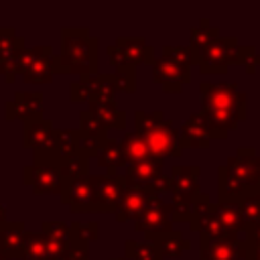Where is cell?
<instances>
[{"label": "cell", "instance_id": "cell-25", "mask_svg": "<svg viewBox=\"0 0 260 260\" xmlns=\"http://www.w3.org/2000/svg\"><path fill=\"white\" fill-rule=\"evenodd\" d=\"M215 213H217V217H219L225 234L230 238L240 240V234L244 232V219H242V213H240L238 203H232V201H215Z\"/></svg>", "mask_w": 260, "mask_h": 260}, {"label": "cell", "instance_id": "cell-13", "mask_svg": "<svg viewBox=\"0 0 260 260\" xmlns=\"http://www.w3.org/2000/svg\"><path fill=\"white\" fill-rule=\"evenodd\" d=\"M24 183L32 187L35 193H51V195H61L63 179L59 171L51 165H28L22 171Z\"/></svg>", "mask_w": 260, "mask_h": 260}, {"label": "cell", "instance_id": "cell-11", "mask_svg": "<svg viewBox=\"0 0 260 260\" xmlns=\"http://www.w3.org/2000/svg\"><path fill=\"white\" fill-rule=\"evenodd\" d=\"M225 169L236 175L246 187H256L260 181V154L252 146H240L232 156H228Z\"/></svg>", "mask_w": 260, "mask_h": 260}, {"label": "cell", "instance_id": "cell-39", "mask_svg": "<svg viewBox=\"0 0 260 260\" xmlns=\"http://www.w3.org/2000/svg\"><path fill=\"white\" fill-rule=\"evenodd\" d=\"M238 65H244L246 73H248V75H254L256 69L260 67V53H256V47H252V45L242 47V45H240Z\"/></svg>", "mask_w": 260, "mask_h": 260}, {"label": "cell", "instance_id": "cell-9", "mask_svg": "<svg viewBox=\"0 0 260 260\" xmlns=\"http://www.w3.org/2000/svg\"><path fill=\"white\" fill-rule=\"evenodd\" d=\"M93 189V211L95 213H114L122 193L126 189L124 175H89Z\"/></svg>", "mask_w": 260, "mask_h": 260}, {"label": "cell", "instance_id": "cell-8", "mask_svg": "<svg viewBox=\"0 0 260 260\" xmlns=\"http://www.w3.org/2000/svg\"><path fill=\"white\" fill-rule=\"evenodd\" d=\"M118 93L114 73H93L69 85L71 102H110Z\"/></svg>", "mask_w": 260, "mask_h": 260}, {"label": "cell", "instance_id": "cell-21", "mask_svg": "<svg viewBox=\"0 0 260 260\" xmlns=\"http://www.w3.org/2000/svg\"><path fill=\"white\" fill-rule=\"evenodd\" d=\"M144 236H146V242H150L162 258L181 256L183 252H187L191 248V242L185 240L181 236V232H177V230L162 232V234H144Z\"/></svg>", "mask_w": 260, "mask_h": 260}, {"label": "cell", "instance_id": "cell-20", "mask_svg": "<svg viewBox=\"0 0 260 260\" xmlns=\"http://www.w3.org/2000/svg\"><path fill=\"white\" fill-rule=\"evenodd\" d=\"M162 173V160L160 158H148V160H138V162H132L126 167L124 171V179H126V185H132V187H144L148 189Z\"/></svg>", "mask_w": 260, "mask_h": 260}, {"label": "cell", "instance_id": "cell-45", "mask_svg": "<svg viewBox=\"0 0 260 260\" xmlns=\"http://www.w3.org/2000/svg\"><path fill=\"white\" fill-rule=\"evenodd\" d=\"M110 260H124V258H110Z\"/></svg>", "mask_w": 260, "mask_h": 260}, {"label": "cell", "instance_id": "cell-41", "mask_svg": "<svg viewBox=\"0 0 260 260\" xmlns=\"http://www.w3.org/2000/svg\"><path fill=\"white\" fill-rule=\"evenodd\" d=\"M18 53L8 55V57H0V75H4V79L8 83H12L16 79V75H18V65H16V55Z\"/></svg>", "mask_w": 260, "mask_h": 260}, {"label": "cell", "instance_id": "cell-23", "mask_svg": "<svg viewBox=\"0 0 260 260\" xmlns=\"http://www.w3.org/2000/svg\"><path fill=\"white\" fill-rule=\"evenodd\" d=\"M199 114L203 116L207 130L211 134V138H225L230 130H236V126L240 124L238 116L232 112H223V110H209V108H201Z\"/></svg>", "mask_w": 260, "mask_h": 260}, {"label": "cell", "instance_id": "cell-27", "mask_svg": "<svg viewBox=\"0 0 260 260\" xmlns=\"http://www.w3.org/2000/svg\"><path fill=\"white\" fill-rule=\"evenodd\" d=\"M120 146H122V154H124L126 167L132 165V162H138V160L154 158V156L150 154L148 146L144 144V140H142L136 132H126L124 138L120 140Z\"/></svg>", "mask_w": 260, "mask_h": 260}, {"label": "cell", "instance_id": "cell-29", "mask_svg": "<svg viewBox=\"0 0 260 260\" xmlns=\"http://www.w3.org/2000/svg\"><path fill=\"white\" fill-rule=\"evenodd\" d=\"M22 260H51L49 238L43 232H26L22 244Z\"/></svg>", "mask_w": 260, "mask_h": 260}, {"label": "cell", "instance_id": "cell-3", "mask_svg": "<svg viewBox=\"0 0 260 260\" xmlns=\"http://www.w3.org/2000/svg\"><path fill=\"white\" fill-rule=\"evenodd\" d=\"M191 47H162V55L152 61V79L167 93H179L191 81Z\"/></svg>", "mask_w": 260, "mask_h": 260}, {"label": "cell", "instance_id": "cell-17", "mask_svg": "<svg viewBox=\"0 0 260 260\" xmlns=\"http://www.w3.org/2000/svg\"><path fill=\"white\" fill-rule=\"evenodd\" d=\"M152 199V193L144 187H132V185H126L124 193H122V199L118 201L116 205V221L120 223H126V221H134L148 205V201Z\"/></svg>", "mask_w": 260, "mask_h": 260}, {"label": "cell", "instance_id": "cell-44", "mask_svg": "<svg viewBox=\"0 0 260 260\" xmlns=\"http://www.w3.org/2000/svg\"><path fill=\"white\" fill-rule=\"evenodd\" d=\"M0 260H6V256H4V252L0 250Z\"/></svg>", "mask_w": 260, "mask_h": 260}, {"label": "cell", "instance_id": "cell-18", "mask_svg": "<svg viewBox=\"0 0 260 260\" xmlns=\"http://www.w3.org/2000/svg\"><path fill=\"white\" fill-rule=\"evenodd\" d=\"M199 165H175L171 169V195L175 197H197L199 191Z\"/></svg>", "mask_w": 260, "mask_h": 260}, {"label": "cell", "instance_id": "cell-14", "mask_svg": "<svg viewBox=\"0 0 260 260\" xmlns=\"http://www.w3.org/2000/svg\"><path fill=\"white\" fill-rule=\"evenodd\" d=\"M8 120H22L24 124L30 120L43 118V93L41 91H16L14 100L6 104Z\"/></svg>", "mask_w": 260, "mask_h": 260}, {"label": "cell", "instance_id": "cell-4", "mask_svg": "<svg viewBox=\"0 0 260 260\" xmlns=\"http://www.w3.org/2000/svg\"><path fill=\"white\" fill-rule=\"evenodd\" d=\"M199 98H201V108L232 112L238 116L240 122L248 118L246 93L240 91L236 83H201Z\"/></svg>", "mask_w": 260, "mask_h": 260}, {"label": "cell", "instance_id": "cell-1", "mask_svg": "<svg viewBox=\"0 0 260 260\" xmlns=\"http://www.w3.org/2000/svg\"><path fill=\"white\" fill-rule=\"evenodd\" d=\"M100 41L89 35L87 28H63L61 30V53L53 57L55 73H77L81 77L98 73Z\"/></svg>", "mask_w": 260, "mask_h": 260}, {"label": "cell", "instance_id": "cell-12", "mask_svg": "<svg viewBox=\"0 0 260 260\" xmlns=\"http://www.w3.org/2000/svg\"><path fill=\"white\" fill-rule=\"evenodd\" d=\"M61 201L69 205L75 213H91L93 211V189H91V177L71 179L63 181L61 187Z\"/></svg>", "mask_w": 260, "mask_h": 260}, {"label": "cell", "instance_id": "cell-5", "mask_svg": "<svg viewBox=\"0 0 260 260\" xmlns=\"http://www.w3.org/2000/svg\"><path fill=\"white\" fill-rule=\"evenodd\" d=\"M240 45L236 37H217L203 51L193 55V63L199 65L203 75L209 73H225L230 65H238Z\"/></svg>", "mask_w": 260, "mask_h": 260}, {"label": "cell", "instance_id": "cell-19", "mask_svg": "<svg viewBox=\"0 0 260 260\" xmlns=\"http://www.w3.org/2000/svg\"><path fill=\"white\" fill-rule=\"evenodd\" d=\"M179 142L185 148H207L211 142V134L207 130V124L199 112H193L179 130Z\"/></svg>", "mask_w": 260, "mask_h": 260}, {"label": "cell", "instance_id": "cell-47", "mask_svg": "<svg viewBox=\"0 0 260 260\" xmlns=\"http://www.w3.org/2000/svg\"><path fill=\"white\" fill-rule=\"evenodd\" d=\"M258 189H260V181H258Z\"/></svg>", "mask_w": 260, "mask_h": 260}, {"label": "cell", "instance_id": "cell-46", "mask_svg": "<svg viewBox=\"0 0 260 260\" xmlns=\"http://www.w3.org/2000/svg\"><path fill=\"white\" fill-rule=\"evenodd\" d=\"M248 260H260V258H248Z\"/></svg>", "mask_w": 260, "mask_h": 260}, {"label": "cell", "instance_id": "cell-34", "mask_svg": "<svg viewBox=\"0 0 260 260\" xmlns=\"http://www.w3.org/2000/svg\"><path fill=\"white\" fill-rule=\"evenodd\" d=\"M124 252H126V258L130 260H162V256L156 252V248L150 242L140 244L136 240H126Z\"/></svg>", "mask_w": 260, "mask_h": 260}, {"label": "cell", "instance_id": "cell-42", "mask_svg": "<svg viewBox=\"0 0 260 260\" xmlns=\"http://www.w3.org/2000/svg\"><path fill=\"white\" fill-rule=\"evenodd\" d=\"M242 246L244 248H260V230H254L250 234H244Z\"/></svg>", "mask_w": 260, "mask_h": 260}, {"label": "cell", "instance_id": "cell-15", "mask_svg": "<svg viewBox=\"0 0 260 260\" xmlns=\"http://www.w3.org/2000/svg\"><path fill=\"white\" fill-rule=\"evenodd\" d=\"M242 240L199 236V260H242Z\"/></svg>", "mask_w": 260, "mask_h": 260}, {"label": "cell", "instance_id": "cell-22", "mask_svg": "<svg viewBox=\"0 0 260 260\" xmlns=\"http://www.w3.org/2000/svg\"><path fill=\"white\" fill-rule=\"evenodd\" d=\"M24 236L26 230L22 221H8L0 228V250L6 258H22Z\"/></svg>", "mask_w": 260, "mask_h": 260}, {"label": "cell", "instance_id": "cell-43", "mask_svg": "<svg viewBox=\"0 0 260 260\" xmlns=\"http://www.w3.org/2000/svg\"><path fill=\"white\" fill-rule=\"evenodd\" d=\"M6 223V211H4V205H0V228Z\"/></svg>", "mask_w": 260, "mask_h": 260}, {"label": "cell", "instance_id": "cell-36", "mask_svg": "<svg viewBox=\"0 0 260 260\" xmlns=\"http://www.w3.org/2000/svg\"><path fill=\"white\" fill-rule=\"evenodd\" d=\"M22 49H24V41L18 39L12 28L0 26V57L14 55V53H18V51H22Z\"/></svg>", "mask_w": 260, "mask_h": 260}, {"label": "cell", "instance_id": "cell-7", "mask_svg": "<svg viewBox=\"0 0 260 260\" xmlns=\"http://www.w3.org/2000/svg\"><path fill=\"white\" fill-rule=\"evenodd\" d=\"M53 49L51 47H35L22 49L16 55L18 75L26 83H49L53 79Z\"/></svg>", "mask_w": 260, "mask_h": 260}, {"label": "cell", "instance_id": "cell-10", "mask_svg": "<svg viewBox=\"0 0 260 260\" xmlns=\"http://www.w3.org/2000/svg\"><path fill=\"white\" fill-rule=\"evenodd\" d=\"M173 207L171 203H165L158 195H152L148 201L146 209L134 219V230L142 234H162L173 230V219H171Z\"/></svg>", "mask_w": 260, "mask_h": 260}, {"label": "cell", "instance_id": "cell-32", "mask_svg": "<svg viewBox=\"0 0 260 260\" xmlns=\"http://www.w3.org/2000/svg\"><path fill=\"white\" fill-rule=\"evenodd\" d=\"M69 232H71V242L73 244H81V246H89V242H95L100 238V225L98 221H73L69 223Z\"/></svg>", "mask_w": 260, "mask_h": 260}, {"label": "cell", "instance_id": "cell-35", "mask_svg": "<svg viewBox=\"0 0 260 260\" xmlns=\"http://www.w3.org/2000/svg\"><path fill=\"white\" fill-rule=\"evenodd\" d=\"M55 152H57V162L77 152L75 130H55Z\"/></svg>", "mask_w": 260, "mask_h": 260}, {"label": "cell", "instance_id": "cell-33", "mask_svg": "<svg viewBox=\"0 0 260 260\" xmlns=\"http://www.w3.org/2000/svg\"><path fill=\"white\" fill-rule=\"evenodd\" d=\"M75 140H77V152H81L83 156L91 158V156L100 154V150L104 148L108 136H93V134H85L81 130H75Z\"/></svg>", "mask_w": 260, "mask_h": 260}, {"label": "cell", "instance_id": "cell-40", "mask_svg": "<svg viewBox=\"0 0 260 260\" xmlns=\"http://www.w3.org/2000/svg\"><path fill=\"white\" fill-rule=\"evenodd\" d=\"M114 75H116L118 91H124V93H134L136 91V69H132V67L118 69Z\"/></svg>", "mask_w": 260, "mask_h": 260}, {"label": "cell", "instance_id": "cell-2", "mask_svg": "<svg viewBox=\"0 0 260 260\" xmlns=\"http://www.w3.org/2000/svg\"><path fill=\"white\" fill-rule=\"evenodd\" d=\"M134 132L144 140L154 158H179L183 146L179 142V130L165 116V112H134Z\"/></svg>", "mask_w": 260, "mask_h": 260}, {"label": "cell", "instance_id": "cell-16", "mask_svg": "<svg viewBox=\"0 0 260 260\" xmlns=\"http://www.w3.org/2000/svg\"><path fill=\"white\" fill-rule=\"evenodd\" d=\"M22 142H24V146L32 148L35 154H43V152L55 150V128H53V122L45 120V118L26 122L24 124V132H22Z\"/></svg>", "mask_w": 260, "mask_h": 260}, {"label": "cell", "instance_id": "cell-30", "mask_svg": "<svg viewBox=\"0 0 260 260\" xmlns=\"http://www.w3.org/2000/svg\"><path fill=\"white\" fill-rule=\"evenodd\" d=\"M55 169L59 171L61 179L63 181H71V179H81V177H87L89 173V158L83 156L81 152H75L73 156H67V158H61Z\"/></svg>", "mask_w": 260, "mask_h": 260}, {"label": "cell", "instance_id": "cell-37", "mask_svg": "<svg viewBox=\"0 0 260 260\" xmlns=\"http://www.w3.org/2000/svg\"><path fill=\"white\" fill-rule=\"evenodd\" d=\"M49 240H55V242H61V244H71V232H69V225L61 223V221H45L43 223V230H41Z\"/></svg>", "mask_w": 260, "mask_h": 260}, {"label": "cell", "instance_id": "cell-38", "mask_svg": "<svg viewBox=\"0 0 260 260\" xmlns=\"http://www.w3.org/2000/svg\"><path fill=\"white\" fill-rule=\"evenodd\" d=\"M79 130L85 134H93V136H108V130L104 128V124L89 110L79 112Z\"/></svg>", "mask_w": 260, "mask_h": 260}, {"label": "cell", "instance_id": "cell-6", "mask_svg": "<svg viewBox=\"0 0 260 260\" xmlns=\"http://www.w3.org/2000/svg\"><path fill=\"white\" fill-rule=\"evenodd\" d=\"M108 57L114 65V69H136L140 63L154 61V49L142 39V37H118L114 45L108 47Z\"/></svg>", "mask_w": 260, "mask_h": 260}, {"label": "cell", "instance_id": "cell-26", "mask_svg": "<svg viewBox=\"0 0 260 260\" xmlns=\"http://www.w3.org/2000/svg\"><path fill=\"white\" fill-rule=\"evenodd\" d=\"M242 219H244V234L260 230V191H252L238 201Z\"/></svg>", "mask_w": 260, "mask_h": 260}, {"label": "cell", "instance_id": "cell-31", "mask_svg": "<svg viewBox=\"0 0 260 260\" xmlns=\"http://www.w3.org/2000/svg\"><path fill=\"white\" fill-rule=\"evenodd\" d=\"M217 37H221L219 35V28L217 26H211L207 18H201L199 24L191 28V37H189V47H191L193 55H197L199 51H203Z\"/></svg>", "mask_w": 260, "mask_h": 260}, {"label": "cell", "instance_id": "cell-28", "mask_svg": "<svg viewBox=\"0 0 260 260\" xmlns=\"http://www.w3.org/2000/svg\"><path fill=\"white\" fill-rule=\"evenodd\" d=\"M98 165L104 167L110 177L118 175V169L126 165L124 154H122V146H120L118 140H114V138H108V140H106L104 148H102L100 154H98Z\"/></svg>", "mask_w": 260, "mask_h": 260}, {"label": "cell", "instance_id": "cell-24", "mask_svg": "<svg viewBox=\"0 0 260 260\" xmlns=\"http://www.w3.org/2000/svg\"><path fill=\"white\" fill-rule=\"evenodd\" d=\"M89 112L104 124L106 130H124L126 128V112H122L116 100L110 102H89Z\"/></svg>", "mask_w": 260, "mask_h": 260}]
</instances>
